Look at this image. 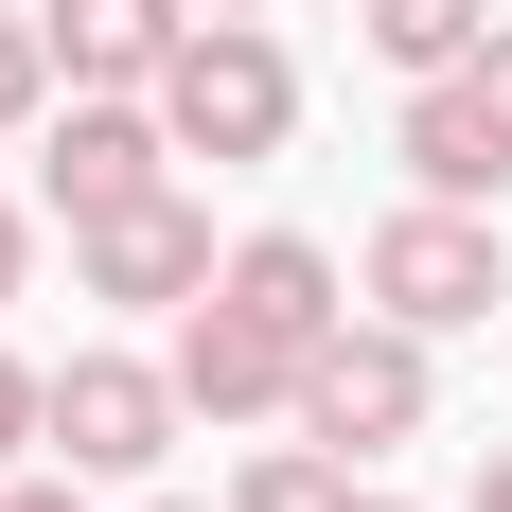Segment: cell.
Instances as JSON below:
<instances>
[{"label":"cell","instance_id":"cell-1","mask_svg":"<svg viewBox=\"0 0 512 512\" xmlns=\"http://www.w3.org/2000/svg\"><path fill=\"white\" fill-rule=\"evenodd\" d=\"M159 124H177V159H283L301 142V53L265 18H195L177 71H159Z\"/></svg>","mask_w":512,"mask_h":512},{"label":"cell","instance_id":"cell-2","mask_svg":"<svg viewBox=\"0 0 512 512\" xmlns=\"http://www.w3.org/2000/svg\"><path fill=\"white\" fill-rule=\"evenodd\" d=\"M424 354H442V336H424V318H389V301H371V318H336V336L301 354V424L371 477L389 442H424V407H442V371H424Z\"/></svg>","mask_w":512,"mask_h":512},{"label":"cell","instance_id":"cell-3","mask_svg":"<svg viewBox=\"0 0 512 512\" xmlns=\"http://www.w3.org/2000/svg\"><path fill=\"white\" fill-rule=\"evenodd\" d=\"M354 283H371L389 318H424V336H477V318L512 301V230H495L477 195H407V212L354 248Z\"/></svg>","mask_w":512,"mask_h":512},{"label":"cell","instance_id":"cell-4","mask_svg":"<svg viewBox=\"0 0 512 512\" xmlns=\"http://www.w3.org/2000/svg\"><path fill=\"white\" fill-rule=\"evenodd\" d=\"M177 424H195V407H177V354H71V371H53V442H36V460H71V477H159Z\"/></svg>","mask_w":512,"mask_h":512},{"label":"cell","instance_id":"cell-5","mask_svg":"<svg viewBox=\"0 0 512 512\" xmlns=\"http://www.w3.org/2000/svg\"><path fill=\"white\" fill-rule=\"evenodd\" d=\"M212 265H230V248H212V212L177 195V177L71 230V283H89V301H124V318H159V301H212Z\"/></svg>","mask_w":512,"mask_h":512},{"label":"cell","instance_id":"cell-6","mask_svg":"<svg viewBox=\"0 0 512 512\" xmlns=\"http://www.w3.org/2000/svg\"><path fill=\"white\" fill-rule=\"evenodd\" d=\"M177 407H195V424H301V336L248 318L230 283L177 301Z\"/></svg>","mask_w":512,"mask_h":512},{"label":"cell","instance_id":"cell-7","mask_svg":"<svg viewBox=\"0 0 512 512\" xmlns=\"http://www.w3.org/2000/svg\"><path fill=\"white\" fill-rule=\"evenodd\" d=\"M159 177H177V124H159V89H71V124H53V159H36V195L89 230V212L159 195Z\"/></svg>","mask_w":512,"mask_h":512},{"label":"cell","instance_id":"cell-8","mask_svg":"<svg viewBox=\"0 0 512 512\" xmlns=\"http://www.w3.org/2000/svg\"><path fill=\"white\" fill-rule=\"evenodd\" d=\"M389 159H407V195H477L495 212L512 195V106H495V71H407V124H389Z\"/></svg>","mask_w":512,"mask_h":512},{"label":"cell","instance_id":"cell-9","mask_svg":"<svg viewBox=\"0 0 512 512\" xmlns=\"http://www.w3.org/2000/svg\"><path fill=\"white\" fill-rule=\"evenodd\" d=\"M36 18H53V71L71 89H159L177 36H195V0H36Z\"/></svg>","mask_w":512,"mask_h":512},{"label":"cell","instance_id":"cell-10","mask_svg":"<svg viewBox=\"0 0 512 512\" xmlns=\"http://www.w3.org/2000/svg\"><path fill=\"white\" fill-rule=\"evenodd\" d=\"M212 283H230V301H248V318H283L301 354H318V336H336V318H354V265L318 248V230H248V248L212 265Z\"/></svg>","mask_w":512,"mask_h":512},{"label":"cell","instance_id":"cell-11","mask_svg":"<svg viewBox=\"0 0 512 512\" xmlns=\"http://www.w3.org/2000/svg\"><path fill=\"white\" fill-rule=\"evenodd\" d=\"M371 18V53H389V71H460L477 36H495V0H354Z\"/></svg>","mask_w":512,"mask_h":512},{"label":"cell","instance_id":"cell-12","mask_svg":"<svg viewBox=\"0 0 512 512\" xmlns=\"http://www.w3.org/2000/svg\"><path fill=\"white\" fill-rule=\"evenodd\" d=\"M230 512H354V460H336V442L301 424V442H265V460L230 477Z\"/></svg>","mask_w":512,"mask_h":512},{"label":"cell","instance_id":"cell-13","mask_svg":"<svg viewBox=\"0 0 512 512\" xmlns=\"http://www.w3.org/2000/svg\"><path fill=\"white\" fill-rule=\"evenodd\" d=\"M0 124H53V18L0 0Z\"/></svg>","mask_w":512,"mask_h":512},{"label":"cell","instance_id":"cell-14","mask_svg":"<svg viewBox=\"0 0 512 512\" xmlns=\"http://www.w3.org/2000/svg\"><path fill=\"white\" fill-rule=\"evenodd\" d=\"M18 442H53V371H18V354H0V477H18Z\"/></svg>","mask_w":512,"mask_h":512},{"label":"cell","instance_id":"cell-15","mask_svg":"<svg viewBox=\"0 0 512 512\" xmlns=\"http://www.w3.org/2000/svg\"><path fill=\"white\" fill-rule=\"evenodd\" d=\"M0 512H89V477L53 460V477H0Z\"/></svg>","mask_w":512,"mask_h":512},{"label":"cell","instance_id":"cell-16","mask_svg":"<svg viewBox=\"0 0 512 512\" xmlns=\"http://www.w3.org/2000/svg\"><path fill=\"white\" fill-rule=\"evenodd\" d=\"M18 283H36V212L0 195V301H18Z\"/></svg>","mask_w":512,"mask_h":512},{"label":"cell","instance_id":"cell-17","mask_svg":"<svg viewBox=\"0 0 512 512\" xmlns=\"http://www.w3.org/2000/svg\"><path fill=\"white\" fill-rule=\"evenodd\" d=\"M477 71H495V106H512V18H495V36H477Z\"/></svg>","mask_w":512,"mask_h":512},{"label":"cell","instance_id":"cell-18","mask_svg":"<svg viewBox=\"0 0 512 512\" xmlns=\"http://www.w3.org/2000/svg\"><path fill=\"white\" fill-rule=\"evenodd\" d=\"M477 512H512V442H495V460H477Z\"/></svg>","mask_w":512,"mask_h":512},{"label":"cell","instance_id":"cell-19","mask_svg":"<svg viewBox=\"0 0 512 512\" xmlns=\"http://www.w3.org/2000/svg\"><path fill=\"white\" fill-rule=\"evenodd\" d=\"M195 18H265V0H195Z\"/></svg>","mask_w":512,"mask_h":512},{"label":"cell","instance_id":"cell-20","mask_svg":"<svg viewBox=\"0 0 512 512\" xmlns=\"http://www.w3.org/2000/svg\"><path fill=\"white\" fill-rule=\"evenodd\" d=\"M354 512H407V495H371V477H354Z\"/></svg>","mask_w":512,"mask_h":512},{"label":"cell","instance_id":"cell-21","mask_svg":"<svg viewBox=\"0 0 512 512\" xmlns=\"http://www.w3.org/2000/svg\"><path fill=\"white\" fill-rule=\"evenodd\" d=\"M142 512H195V495H142Z\"/></svg>","mask_w":512,"mask_h":512}]
</instances>
